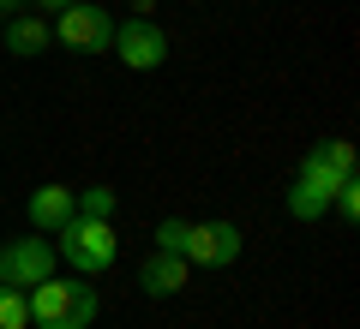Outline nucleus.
<instances>
[{
    "label": "nucleus",
    "mask_w": 360,
    "mask_h": 329,
    "mask_svg": "<svg viewBox=\"0 0 360 329\" xmlns=\"http://www.w3.org/2000/svg\"><path fill=\"white\" fill-rule=\"evenodd\" d=\"M0 42H6V54H13V60H30V54L54 48V30L42 25V18H13V25L0 30Z\"/></svg>",
    "instance_id": "10"
},
{
    "label": "nucleus",
    "mask_w": 360,
    "mask_h": 329,
    "mask_svg": "<svg viewBox=\"0 0 360 329\" xmlns=\"http://www.w3.org/2000/svg\"><path fill=\"white\" fill-rule=\"evenodd\" d=\"M115 186H84V198H78V215H96V222H115Z\"/></svg>",
    "instance_id": "11"
},
{
    "label": "nucleus",
    "mask_w": 360,
    "mask_h": 329,
    "mask_svg": "<svg viewBox=\"0 0 360 329\" xmlns=\"http://www.w3.org/2000/svg\"><path fill=\"white\" fill-rule=\"evenodd\" d=\"M54 246L42 240V234H18V240H6L0 246V288H18V293H30L37 281H49L54 276Z\"/></svg>",
    "instance_id": "3"
},
{
    "label": "nucleus",
    "mask_w": 360,
    "mask_h": 329,
    "mask_svg": "<svg viewBox=\"0 0 360 329\" xmlns=\"http://www.w3.org/2000/svg\"><path fill=\"white\" fill-rule=\"evenodd\" d=\"M13 6H25V0H0V13H13Z\"/></svg>",
    "instance_id": "16"
},
{
    "label": "nucleus",
    "mask_w": 360,
    "mask_h": 329,
    "mask_svg": "<svg viewBox=\"0 0 360 329\" xmlns=\"http://www.w3.org/2000/svg\"><path fill=\"white\" fill-rule=\"evenodd\" d=\"M108 54H120L127 72H156L168 60V30L156 18H127V25H115V48Z\"/></svg>",
    "instance_id": "5"
},
{
    "label": "nucleus",
    "mask_w": 360,
    "mask_h": 329,
    "mask_svg": "<svg viewBox=\"0 0 360 329\" xmlns=\"http://www.w3.org/2000/svg\"><path fill=\"white\" fill-rule=\"evenodd\" d=\"M37 6H42V13H54V18H60L66 6H78V0H37Z\"/></svg>",
    "instance_id": "15"
},
{
    "label": "nucleus",
    "mask_w": 360,
    "mask_h": 329,
    "mask_svg": "<svg viewBox=\"0 0 360 329\" xmlns=\"http://www.w3.org/2000/svg\"><path fill=\"white\" fill-rule=\"evenodd\" d=\"M300 186H312V192H324V198H336V186L342 180H354V144L348 138H324V144H312L307 156H300Z\"/></svg>",
    "instance_id": "6"
},
{
    "label": "nucleus",
    "mask_w": 360,
    "mask_h": 329,
    "mask_svg": "<svg viewBox=\"0 0 360 329\" xmlns=\"http://www.w3.org/2000/svg\"><path fill=\"white\" fill-rule=\"evenodd\" d=\"M54 257H66L78 276H103V269H115V257H120V234H115V222L72 215V222L60 228V246H54Z\"/></svg>",
    "instance_id": "2"
},
{
    "label": "nucleus",
    "mask_w": 360,
    "mask_h": 329,
    "mask_svg": "<svg viewBox=\"0 0 360 329\" xmlns=\"http://www.w3.org/2000/svg\"><path fill=\"white\" fill-rule=\"evenodd\" d=\"M186 228H193V222L162 215V222H156V252H174V257H180V246H186Z\"/></svg>",
    "instance_id": "13"
},
{
    "label": "nucleus",
    "mask_w": 360,
    "mask_h": 329,
    "mask_svg": "<svg viewBox=\"0 0 360 329\" xmlns=\"http://www.w3.org/2000/svg\"><path fill=\"white\" fill-rule=\"evenodd\" d=\"M186 281H193V264L174 257V252H150V257L139 264V288L150 293V300H174Z\"/></svg>",
    "instance_id": "9"
},
{
    "label": "nucleus",
    "mask_w": 360,
    "mask_h": 329,
    "mask_svg": "<svg viewBox=\"0 0 360 329\" xmlns=\"http://www.w3.org/2000/svg\"><path fill=\"white\" fill-rule=\"evenodd\" d=\"M25 215H30V228H37V234H60L66 222L78 215V192L72 186H37L25 198Z\"/></svg>",
    "instance_id": "8"
},
{
    "label": "nucleus",
    "mask_w": 360,
    "mask_h": 329,
    "mask_svg": "<svg viewBox=\"0 0 360 329\" xmlns=\"http://www.w3.org/2000/svg\"><path fill=\"white\" fill-rule=\"evenodd\" d=\"M30 305V323L37 329H90L96 323V311H103V300H96V288L90 281H37V288L25 293Z\"/></svg>",
    "instance_id": "1"
},
{
    "label": "nucleus",
    "mask_w": 360,
    "mask_h": 329,
    "mask_svg": "<svg viewBox=\"0 0 360 329\" xmlns=\"http://www.w3.org/2000/svg\"><path fill=\"white\" fill-rule=\"evenodd\" d=\"M180 257L193 269H229L234 257H240V228H234V222H193Z\"/></svg>",
    "instance_id": "7"
},
{
    "label": "nucleus",
    "mask_w": 360,
    "mask_h": 329,
    "mask_svg": "<svg viewBox=\"0 0 360 329\" xmlns=\"http://www.w3.org/2000/svg\"><path fill=\"white\" fill-rule=\"evenodd\" d=\"M54 42H60L66 54H108L115 48V18H108L103 6L78 0V6H66V13L54 18Z\"/></svg>",
    "instance_id": "4"
},
{
    "label": "nucleus",
    "mask_w": 360,
    "mask_h": 329,
    "mask_svg": "<svg viewBox=\"0 0 360 329\" xmlns=\"http://www.w3.org/2000/svg\"><path fill=\"white\" fill-rule=\"evenodd\" d=\"M330 210L342 215V222H354V215H360V174H354V180H342V186H336V198H330Z\"/></svg>",
    "instance_id": "14"
},
{
    "label": "nucleus",
    "mask_w": 360,
    "mask_h": 329,
    "mask_svg": "<svg viewBox=\"0 0 360 329\" xmlns=\"http://www.w3.org/2000/svg\"><path fill=\"white\" fill-rule=\"evenodd\" d=\"M0 329H30V305L18 288H0Z\"/></svg>",
    "instance_id": "12"
}]
</instances>
